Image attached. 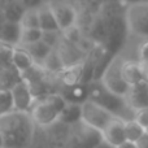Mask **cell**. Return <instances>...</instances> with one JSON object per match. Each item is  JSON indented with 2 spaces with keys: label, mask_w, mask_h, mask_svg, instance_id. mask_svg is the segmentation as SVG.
<instances>
[{
  "label": "cell",
  "mask_w": 148,
  "mask_h": 148,
  "mask_svg": "<svg viewBox=\"0 0 148 148\" xmlns=\"http://www.w3.org/2000/svg\"><path fill=\"white\" fill-rule=\"evenodd\" d=\"M35 130L36 126L27 112L12 110L0 116V131L5 148H30Z\"/></svg>",
  "instance_id": "obj_1"
},
{
  "label": "cell",
  "mask_w": 148,
  "mask_h": 148,
  "mask_svg": "<svg viewBox=\"0 0 148 148\" xmlns=\"http://www.w3.org/2000/svg\"><path fill=\"white\" fill-rule=\"evenodd\" d=\"M123 59L121 56L113 57L109 64L105 66L104 72L100 77V83L109 94L114 95L121 99H126L131 87L125 82L121 73V65Z\"/></svg>",
  "instance_id": "obj_2"
},
{
  "label": "cell",
  "mask_w": 148,
  "mask_h": 148,
  "mask_svg": "<svg viewBox=\"0 0 148 148\" xmlns=\"http://www.w3.org/2000/svg\"><path fill=\"white\" fill-rule=\"evenodd\" d=\"M127 31L140 39L148 38V1H139L127 5L125 12Z\"/></svg>",
  "instance_id": "obj_3"
},
{
  "label": "cell",
  "mask_w": 148,
  "mask_h": 148,
  "mask_svg": "<svg viewBox=\"0 0 148 148\" xmlns=\"http://www.w3.org/2000/svg\"><path fill=\"white\" fill-rule=\"evenodd\" d=\"M81 107H82L81 121L83 123H86V125H88L90 127L99 130L100 133L116 117L108 108H105L104 105L99 104L97 101L91 99L84 100L81 104Z\"/></svg>",
  "instance_id": "obj_4"
},
{
  "label": "cell",
  "mask_w": 148,
  "mask_h": 148,
  "mask_svg": "<svg viewBox=\"0 0 148 148\" xmlns=\"http://www.w3.org/2000/svg\"><path fill=\"white\" fill-rule=\"evenodd\" d=\"M103 142V135L99 130L90 127L79 121L70 126V133L62 148H94Z\"/></svg>",
  "instance_id": "obj_5"
},
{
  "label": "cell",
  "mask_w": 148,
  "mask_h": 148,
  "mask_svg": "<svg viewBox=\"0 0 148 148\" xmlns=\"http://www.w3.org/2000/svg\"><path fill=\"white\" fill-rule=\"evenodd\" d=\"M30 116L36 127L47 129L59 121L60 112L46 97H40V99L35 100V103H34L33 108L30 110Z\"/></svg>",
  "instance_id": "obj_6"
},
{
  "label": "cell",
  "mask_w": 148,
  "mask_h": 148,
  "mask_svg": "<svg viewBox=\"0 0 148 148\" xmlns=\"http://www.w3.org/2000/svg\"><path fill=\"white\" fill-rule=\"evenodd\" d=\"M10 94H12L13 100V109L18 112H27L30 113L34 103H35V96L31 91L29 83L23 78H21L18 82H16L10 87Z\"/></svg>",
  "instance_id": "obj_7"
},
{
  "label": "cell",
  "mask_w": 148,
  "mask_h": 148,
  "mask_svg": "<svg viewBox=\"0 0 148 148\" xmlns=\"http://www.w3.org/2000/svg\"><path fill=\"white\" fill-rule=\"evenodd\" d=\"M49 7H51L52 12H53L56 22L61 31H65L69 27H72V26L77 25L79 12L72 1L56 3V4H51Z\"/></svg>",
  "instance_id": "obj_8"
},
{
  "label": "cell",
  "mask_w": 148,
  "mask_h": 148,
  "mask_svg": "<svg viewBox=\"0 0 148 148\" xmlns=\"http://www.w3.org/2000/svg\"><path fill=\"white\" fill-rule=\"evenodd\" d=\"M56 49L59 52L60 57H61L65 68L77 66V65H81L84 62V55L86 53L82 51V48L78 44L66 40L64 36L59 43V46L56 47Z\"/></svg>",
  "instance_id": "obj_9"
},
{
  "label": "cell",
  "mask_w": 148,
  "mask_h": 148,
  "mask_svg": "<svg viewBox=\"0 0 148 148\" xmlns=\"http://www.w3.org/2000/svg\"><path fill=\"white\" fill-rule=\"evenodd\" d=\"M103 140L105 143L110 144L112 147L117 148L120 144L126 142V134H125V121L120 117H114L108 126L101 131Z\"/></svg>",
  "instance_id": "obj_10"
},
{
  "label": "cell",
  "mask_w": 148,
  "mask_h": 148,
  "mask_svg": "<svg viewBox=\"0 0 148 148\" xmlns=\"http://www.w3.org/2000/svg\"><path fill=\"white\" fill-rule=\"evenodd\" d=\"M44 130L47 134L49 148H62L64 144L66 143L68 136H69L70 126L62 123L61 121H57Z\"/></svg>",
  "instance_id": "obj_11"
},
{
  "label": "cell",
  "mask_w": 148,
  "mask_h": 148,
  "mask_svg": "<svg viewBox=\"0 0 148 148\" xmlns=\"http://www.w3.org/2000/svg\"><path fill=\"white\" fill-rule=\"evenodd\" d=\"M21 31L22 27L18 22L5 21L3 25H0V44L9 47L20 46Z\"/></svg>",
  "instance_id": "obj_12"
},
{
  "label": "cell",
  "mask_w": 148,
  "mask_h": 148,
  "mask_svg": "<svg viewBox=\"0 0 148 148\" xmlns=\"http://www.w3.org/2000/svg\"><path fill=\"white\" fill-rule=\"evenodd\" d=\"M121 73H122L125 82L130 87L138 86L144 82L140 62L136 60H123L121 65Z\"/></svg>",
  "instance_id": "obj_13"
},
{
  "label": "cell",
  "mask_w": 148,
  "mask_h": 148,
  "mask_svg": "<svg viewBox=\"0 0 148 148\" xmlns=\"http://www.w3.org/2000/svg\"><path fill=\"white\" fill-rule=\"evenodd\" d=\"M12 65L14 66V69L22 75V74H25L27 70H30L31 68L35 65V62L31 59L30 53H29L23 47L16 46L12 48Z\"/></svg>",
  "instance_id": "obj_14"
},
{
  "label": "cell",
  "mask_w": 148,
  "mask_h": 148,
  "mask_svg": "<svg viewBox=\"0 0 148 148\" xmlns=\"http://www.w3.org/2000/svg\"><path fill=\"white\" fill-rule=\"evenodd\" d=\"M26 49V51L30 53L31 59L34 60L35 65L38 66H42L44 62V60L47 59L51 51L53 48H51L49 46H47L43 40H39V42H35V43H31V44H27V46H21Z\"/></svg>",
  "instance_id": "obj_15"
},
{
  "label": "cell",
  "mask_w": 148,
  "mask_h": 148,
  "mask_svg": "<svg viewBox=\"0 0 148 148\" xmlns=\"http://www.w3.org/2000/svg\"><path fill=\"white\" fill-rule=\"evenodd\" d=\"M38 17H39V29L42 31L60 30L59 25L56 22V18H55V14L48 4H44L40 8H38Z\"/></svg>",
  "instance_id": "obj_16"
},
{
  "label": "cell",
  "mask_w": 148,
  "mask_h": 148,
  "mask_svg": "<svg viewBox=\"0 0 148 148\" xmlns=\"http://www.w3.org/2000/svg\"><path fill=\"white\" fill-rule=\"evenodd\" d=\"M82 117V107L78 103H69L68 101L66 107L64 108V110L61 112L59 117V121H61L65 125H75L81 121Z\"/></svg>",
  "instance_id": "obj_17"
},
{
  "label": "cell",
  "mask_w": 148,
  "mask_h": 148,
  "mask_svg": "<svg viewBox=\"0 0 148 148\" xmlns=\"http://www.w3.org/2000/svg\"><path fill=\"white\" fill-rule=\"evenodd\" d=\"M42 68H43L47 73L52 74V75H59V74L65 69L64 64H62V60H61V57H60L56 48L52 49L51 53L47 56V59L44 60Z\"/></svg>",
  "instance_id": "obj_18"
},
{
  "label": "cell",
  "mask_w": 148,
  "mask_h": 148,
  "mask_svg": "<svg viewBox=\"0 0 148 148\" xmlns=\"http://www.w3.org/2000/svg\"><path fill=\"white\" fill-rule=\"evenodd\" d=\"M25 8L22 7V4L20 3V0H13L10 1L7 7L4 8V16L5 20L9 22H18L20 23L21 18H22L23 13H25Z\"/></svg>",
  "instance_id": "obj_19"
},
{
  "label": "cell",
  "mask_w": 148,
  "mask_h": 148,
  "mask_svg": "<svg viewBox=\"0 0 148 148\" xmlns=\"http://www.w3.org/2000/svg\"><path fill=\"white\" fill-rule=\"evenodd\" d=\"M146 130L136 122L135 120H126L125 121V134H126V139L130 142H138L142 136L144 135Z\"/></svg>",
  "instance_id": "obj_20"
},
{
  "label": "cell",
  "mask_w": 148,
  "mask_h": 148,
  "mask_svg": "<svg viewBox=\"0 0 148 148\" xmlns=\"http://www.w3.org/2000/svg\"><path fill=\"white\" fill-rule=\"evenodd\" d=\"M42 35H43V31H42L39 27L22 29V31H21L20 46H27V44L42 40Z\"/></svg>",
  "instance_id": "obj_21"
},
{
  "label": "cell",
  "mask_w": 148,
  "mask_h": 148,
  "mask_svg": "<svg viewBox=\"0 0 148 148\" xmlns=\"http://www.w3.org/2000/svg\"><path fill=\"white\" fill-rule=\"evenodd\" d=\"M12 110L14 109H13V100L10 90L0 87V116H4L7 113L12 112Z\"/></svg>",
  "instance_id": "obj_22"
},
{
  "label": "cell",
  "mask_w": 148,
  "mask_h": 148,
  "mask_svg": "<svg viewBox=\"0 0 148 148\" xmlns=\"http://www.w3.org/2000/svg\"><path fill=\"white\" fill-rule=\"evenodd\" d=\"M20 25L22 29L39 27L38 9H26L22 18H21V21H20Z\"/></svg>",
  "instance_id": "obj_23"
},
{
  "label": "cell",
  "mask_w": 148,
  "mask_h": 148,
  "mask_svg": "<svg viewBox=\"0 0 148 148\" xmlns=\"http://www.w3.org/2000/svg\"><path fill=\"white\" fill-rule=\"evenodd\" d=\"M12 48L13 47L0 44V74L13 66L12 65Z\"/></svg>",
  "instance_id": "obj_24"
},
{
  "label": "cell",
  "mask_w": 148,
  "mask_h": 148,
  "mask_svg": "<svg viewBox=\"0 0 148 148\" xmlns=\"http://www.w3.org/2000/svg\"><path fill=\"white\" fill-rule=\"evenodd\" d=\"M62 39V31L61 30H53V31H43L42 35V40L49 46L51 48H56L59 46V43Z\"/></svg>",
  "instance_id": "obj_25"
},
{
  "label": "cell",
  "mask_w": 148,
  "mask_h": 148,
  "mask_svg": "<svg viewBox=\"0 0 148 148\" xmlns=\"http://www.w3.org/2000/svg\"><path fill=\"white\" fill-rule=\"evenodd\" d=\"M62 36H64L66 40L72 42V43H75V44H79V42L82 40L83 38V31L81 30L78 25H74L72 27H69L68 30L62 31Z\"/></svg>",
  "instance_id": "obj_26"
},
{
  "label": "cell",
  "mask_w": 148,
  "mask_h": 148,
  "mask_svg": "<svg viewBox=\"0 0 148 148\" xmlns=\"http://www.w3.org/2000/svg\"><path fill=\"white\" fill-rule=\"evenodd\" d=\"M134 120L146 130L148 127V105L134 109Z\"/></svg>",
  "instance_id": "obj_27"
},
{
  "label": "cell",
  "mask_w": 148,
  "mask_h": 148,
  "mask_svg": "<svg viewBox=\"0 0 148 148\" xmlns=\"http://www.w3.org/2000/svg\"><path fill=\"white\" fill-rule=\"evenodd\" d=\"M136 61L148 62V38L142 39V42L136 47Z\"/></svg>",
  "instance_id": "obj_28"
},
{
  "label": "cell",
  "mask_w": 148,
  "mask_h": 148,
  "mask_svg": "<svg viewBox=\"0 0 148 148\" xmlns=\"http://www.w3.org/2000/svg\"><path fill=\"white\" fill-rule=\"evenodd\" d=\"M20 3L25 9H38L46 4L44 0H20Z\"/></svg>",
  "instance_id": "obj_29"
},
{
  "label": "cell",
  "mask_w": 148,
  "mask_h": 148,
  "mask_svg": "<svg viewBox=\"0 0 148 148\" xmlns=\"http://www.w3.org/2000/svg\"><path fill=\"white\" fill-rule=\"evenodd\" d=\"M138 148H148V134L144 133V135L136 142Z\"/></svg>",
  "instance_id": "obj_30"
},
{
  "label": "cell",
  "mask_w": 148,
  "mask_h": 148,
  "mask_svg": "<svg viewBox=\"0 0 148 148\" xmlns=\"http://www.w3.org/2000/svg\"><path fill=\"white\" fill-rule=\"evenodd\" d=\"M142 66V74H143V79L146 83H148V62H140Z\"/></svg>",
  "instance_id": "obj_31"
},
{
  "label": "cell",
  "mask_w": 148,
  "mask_h": 148,
  "mask_svg": "<svg viewBox=\"0 0 148 148\" xmlns=\"http://www.w3.org/2000/svg\"><path fill=\"white\" fill-rule=\"evenodd\" d=\"M117 148H138V146H136L135 142H130V140H126L123 142L122 144H120Z\"/></svg>",
  "instance_id": "obj_32"
},
{
  "label": "cell",
  "mask_w": 148,
  "mask_h": 148,
  "mask_svg": "<svg viewBox=\"0 0 148 148\" xmlns=\"http://www.w3.org/2000/svg\"><path fill=\"white\" fill-rule=\"evenodd\" d=\"M94 148H114V147H112V146H110V144L105 143V142L103 140L101 143H99V144H97L96 147H94Z\"/></svg>",
  "instance_id": "obj_33"
},
{
  "label": "cell",
  "mask_w": 148,
  "mask_h": 148,
  "mask_svg": "<svg viewBox=\"0 0 148 148\" xmlns=\"http://www.w3.org/2000/svg\"><path fill=\"white\" fill-rule=\"evenodd\" d=\"M61 1H72V0H44L46 4H56V3H61Z\"/></svg>",
  "instance_id": "obj_34"
},
{
  "label": "cell",
  "mask_w": 148,
  "mask_h": 148,
  "mask_svg": "<svg viewBox=\"0 0 148 148\" xmlns=\"http://www.w3.org/2000/svg\"><path fill=\"white\" fill-rule=\"evenodd\" d=\"M5 21H7V20H5V16H4V12H3V10H1V9H0V25H3V23H4V22H5Z\"/></svg>",
  "instance_id": "obj_35"
},
{
  "label": "cell",
  "mask_w": 148,
  "mask_h": 148,
  "mask_svg": "<svg viewBox=\"0 0 148 148\" xmlns=\"http://www.w3.org/2000/svg\"><path fill=\"white\" fill-rule=\"evenodd\" d=\"M0 148H5V142H4V136H3L1 131H0Z\"/></svg>",
  "instance_id": "obj_36"
},
{
  "label": "cell",
  "mask_w": 148,
  "mask_h": 148,
  "mask_svg": "<svg viewBox=\"0 0 148 148\" xmlns=\"http://www.w3.org/2000/svg\"><path fill=\"white\" fill-rule=\"evenodd\" d=\"M73 1H75V3H87L88 0H72V3Z\"/></svg>",
  "instance_id": "obj_37"
},
{
  "label": "cell",
  "mask_w": 148,
  "mask_h": 148,
  "mask_svg": "<svg viewBox=\"0 0 148 148\" xmlns=\"http://www.w3.org/2000/svg\"><path fill=\"white\" fill-rule=\"evenodd\" d=\"M146 134H148V127L146 129Z\"/></svg>",
  "instance_id": "obj_38"
}]
</instances>
